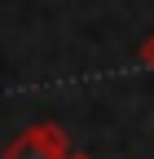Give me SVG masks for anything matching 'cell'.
<instances>
[{"label": "cell", "mask_w": 154, "mask_h": 159, "mask_svg": "<svg viewBox=\"0 0 154 159\" xmlns=\"http://www.w3.org/2000/svg\"><path fill=\"white\" fill-rule=\"evenodd\" d=\"M71 137L62 124L53 119H40V124H27L13 142L0 150V159H71Z\"/></svg>", "instance_id": "obj_1"}, {"label": "cell", "mask_w": 154, "mask_h": 159, "mask_svg": "<svg viewBox=\"0 0 154 159\" xmlns=\"http://www.w3.org/2000/svg\"><path fill=\"white\" fill-rule=\"evenodd\" d=\"M137 62H141L145 71H154V31L141 40V49H137Z\"/></svg>", "instance_id": "obj_2"}, {"label": "cell", "mask_w": 154, "mask_h": 159, "mask_svg": "<svg viewBox=\"0 0 154 159\" xmlns=\"http://www.w3.org/2000/svg\"><path fill=\"white\" fill-rule=\"evenodd\" d=\"M71 159H92V155H79V150H75V155H71Z\"/></svg>", "instance_id": "obj_3"}]
</instances>
